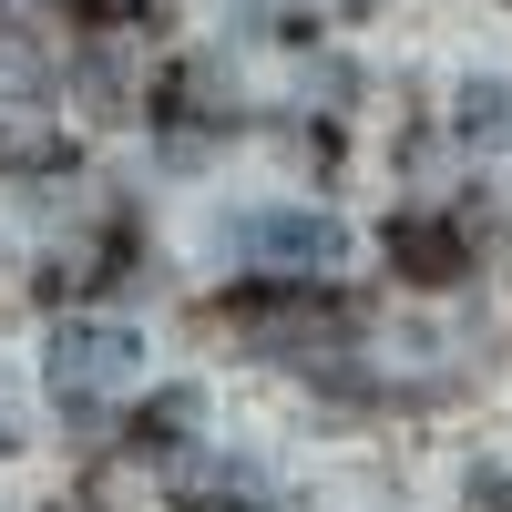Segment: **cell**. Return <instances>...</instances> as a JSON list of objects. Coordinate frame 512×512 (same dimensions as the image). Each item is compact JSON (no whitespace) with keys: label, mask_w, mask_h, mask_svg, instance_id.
Returning <instances> with one entry per match:
<instances>
[{"label":"cell","mask_w":512,"mask_h":512,"mask_svg":"<svg viewBox=\"0 0 512 512\" xmlns=\"http://www.w3.org/2000/svg\"><path fill=\"white\" fill-rule=\"evenodd\" d=\"M41 379H52V400L72 431H103V420L144 390V338L113 328V318H62L52 349H41Z\"/></svg>","instance_id":"obj_1"},{"label":"cell","mask_w":512,"mask_h":512,"mask_svg":"<svg viewBox=\"0 0 512 512\" xmlns=\"http://www.w3.org/2000/svg\"><path fill=\"white\" fill-rule=\"evenodd\" d=\"M216 246L236 256V267H256V277H297V287L349 267V226H338L328 205H246V216L216 226Z\"/></svg>","instance_id":"obj_2"},{"label":"cell","mask_w":512,"mask_h":512,"mask_svg":"<svg viewBox=\"0 0 512 512\" xmlns=\"http://www.w3.org/2000/svg\"><path fill=\"white\" fill-rule=\"evenodd\" d=\"M0 164H11V175H52V164H62V123L0 103Z\"/></svg>","instance_id":"obj_3"},{"label":"cell","mask_w":512,"mask_h":512,"mask_svg":"<svg viewBox=\"0 0 512 512\" xmlns=\"http://www.w3.org/2000/svg\"><path fill=\"white\" fill-rule=\"evenodd\" d=\"M461 134H472V144L512 134V93H502V82H472V93H461Z\"/></svg>","instance_id":"obj_4"},{"label":"cell","mask_w":512,"mask_h":512,"mask_svg":"<svg viewBox=\"0 0 512 512\" xmlns=\"http://www.w3.org/2000/svg\"><path fill=\"white\" fill-rule=\"evenodd\" d=\"M400 246H410V256H420V277H451V236H441V226H410V236H400Z\"/></svg>","instance_id":"obj_5"}]
</instances>
